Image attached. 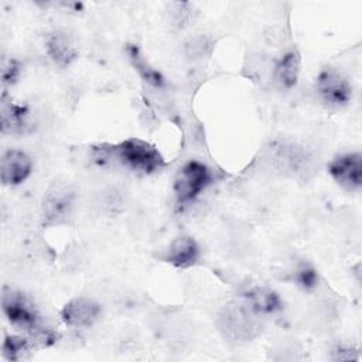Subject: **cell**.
Here are the masks:
<instances>
[{
	"label": "cell",
	"instance_id": "6da1fadb",
	"mask_svg": "<svg viewBox=\"0 0 362 362\" xmlns=\"http://www.w3.org/2000/svg\"><path fill=\"white\" fill-rule=\"evenodd\" d=\"M1 310L7 321L25 335H30L37 346H49L57 341V334L44 325L38 308L25 293L3 287Z\"/></svg>",
	"mask_w": 362,
	"mask_h": 362
},
{
	"label": "cell",
	"instance_id": "52a82bcc",
	"mask_svg": "<svg viewBox=\"0 0 362 362\" xmlns=\"http://www.w3.org/2000/svg\"><path fill=\"white\" fill-rule=\"evenodd\" d=\"M329 177L346 191H359L362 187V154L359 151L341 153L327 165Z\"/></svg>",
	"mask_w": 362,
	"mask_h": 362
},
{
	"label": "cell",
	"instance_id": "ac0fdd59",
	"mask_svg": "<svg viewBox=\"0 0 362 362\" xmlns=\"http://www.w3.org/2000/svg\"><path fill=\"white\" fill-rule=\"evenodd\" d=\"M170 13L174 24L178 27H184L189 24V21L192 20V11H191L189 3H173V10Z\"/></svg>",
	"mask_w": 362,
	"mask_h": 362
},
{
	"label": "cell",
	"instance_id": "3957f363",
	"mask_svg": "<svg viewBox=\"0 0 362 362\" xmlns=\"http://www.w3.org/2000/svg\"><path fill=\"white\" fill-rule=\"evenodd\" d=\"M218 331L233 344H245L260 335L263 324L262 317L253 313L242 300L226 303L215 318Z\"/></svg>",
	"mask_w": 362,
	"mask_h": 362
},
{
	"label": "cell",
	"instance_id": "ffe728a7",
	"mask_svg": "<svg viewBox=\"0 0 362 362\" xmlns=\"http://www.w3.org/2000/svg\"><path fill=\"white\" fill-rule=\"evenodd\" d=\"M331 352H332V355H331L332 361H355V359H359L358 351L352 346L338 345Z\"/></svg>",
	"mask_w": 362,
	"mask_h": 362
},
{
	"label": "cell",
	"instance_id": "9a60e30c",
	"mask_svg": "<svg viewBox=\"0 0 362 362\" xmlns=\"http://www.w3.org/2000/svg\"><path fill=\"white\" fill-rule=\"evenodd\" d=\"M127 57H129L130 64L133 65L134 71L139 74V76L144 82H147L148 85H151L154 88H161L164 85L163 75L156 68H153L148 61H146V58L141 54L139 47L129 45L127 47Z\"/></svg>",
	"mask_w": 362,
	"mask_h": 362
},
{
	"label": "cell",
	"instance_id": "7c38bea8",
	"mask_svg": "<svg viewBox=\"0 0 362 362\" xmlns=\"http://www.w3.org/2000/svg\"><path fill=\"white\" fill-rule=\"evenodd\" d=\"M201 256L198 242L189 235H181L174 238L161 259L177 269H187L194 266Z\"/></svg>",
	"mask_w": 362,
	"mask_h": 362
},
{
	"label": "cell",
	"instance_id": "8fae6325",
	"mask_svg": "<svg viewBox=\"0 0 362 362\" xmlns=\"http://www.w3.org/2000/svg\"><path fill=\"white\" fill-rule=\"evenodd\" d=\"M33 171L30 156L20 148H8L3 153L0 161V178L3 185H18L24 182Z\"/></svg>",
	"mask_w": 362,
	"mask_h": 362
},
{
	"label": "cell",
	"instance_id": "4fadbf2b",
	"mask_svg": "<svg viewBox=\"0 0 362 362\" xmlns=\"http://www.w3.org/2000/svg\"><path fill=\"white\" fill-rule=\"evenodd\" d=\"M242 301L259 317L273 315L283 308V300L279 293L263 286L246 288L242 293Z\"/></svg>",
	"mask_w": 362,
	"mask_h": 362
},
{
	"label": "cell",
	"instance_id": "9c48e42d",
	"mask_svg": "<svg viewBox=\"0 0 362 362\" xmlns=\"http://www.w3.org/2000/svg\"><path fill=\"white\" fill-rule=\"evenodd\" d=\"M0 126L4 134H27L33 130L30 109L16 103L6 92L0 99Z\"/></svg>",
	"mask_w": 362,
	"mask_h": 362
},
{
	"label": "cell",
	"instance_id": "30bf717a",
	"mask_svg": "<svg viewBox=\"0 0 362 362\" xmlns=\"http://www.w3.org/2000/svg\"><path fill=\"white\" fill-rule=\"evenodd\" d=\"M45 51L49 59L59 68L71 66L79 57V45L74 34L66 30H55L45 38Z\"/></svg>",
	"mask_w": 362,
	"mask_h": 362
},
{
	"label": "cell",
	"instance_id": "7a4b0ae2",
	"mask_svg": "<svg viewBox=\"0 0 362 362\" xmlns=\"http://www.w3.org/2000/svg\"><path fill=\"white\" fill-rule=\"evenodd\" d=\"M98 158L115 160L124 168L137 174H153L160 171L164 165V157L150 143L130 137L116 144H102L95 148Z\"/></svg>",
	"mask_w": 362,
	"mask_h": 362
},
{
	"label": "cell",
	"instance_id": "5b68a950",
	"mask_svg": "<svg viewBox=\"0 0 362 362\" xmlns=\"http://www.w3.org/2000/svg\"><path fill=\"white\" fill-rule=\"evenodd\" d=\"M315 92L322 105L331 109H341L352 99V85L346 75L334 66L320 71L315 78Z\"/></svg>",
	"mask_w": 362,
	"mask_h": 362
},
{
	"label": "cell",
	"instance_id": "ba28073f",
	"mask_svg": "<svg viewBox=\"0 0 362 362\" xmlns=\"http://www.w3.org/2000/svg\"><path fill=\"white\" fill-rule=\"evenodd\" d=\"M102 307L90 297H74L64 304L59 315L71 328H90L100 318Z\"/></svg>",
	"mask_w": 362,
	"mask_h": 362
},
{
	"label": "cell",
	"instance_id": "5bb4252c",
	"mask_svg": "<svg viewBox=\"0 0 362 362\" xmlns=\"http://www.w3.org/2000/svg\"><path fill=\"white\" fill-rule=\"evenodd\" d=\"M301 66V57L296 48L284 51L274 64L273 78L283 89H291L297 85Z\"/></svg>",
	"mask_w": 362,
	"mask_h": 362
},
{
	"label": "cell",
	"instance_id": "44dd1931",
	"mask_svg": "<svg viewBox=\"0 0 362 362\" xmlns=\"http://www.w3.org/2000/svg\"><path fill=\"white\" fill-rule=\"evenodd\" d=\"M202 44H206V41H205V38H202V41H201V44H198V45H202ZM197 48H199L201 51H204V48L202 47H197V45H194V49H197Z\"/></svg>",
	"mask_w": 362,
	"mask_h": 362
},
{
	"label": "cell",
	"instance_id": "e0dca14e",
	"mask_svg": "<svg viewBox=\"0 0 362 362\" xmlns=\"http://www.w3.org/2000/svg\"><path fill=\"white\" fill-rule=\"evenodd\" d=\"M291 280L301 287L303 290H313L314 287H317L318 284V273L317 270L308 264V263H301L296 267V270L293 272V277Z\"/></svg>",
	"mask_w": 362,
	"mask_h": 362
},
{
	"label": "cell",
	"instance_id": "8992f818",
	"mask_svg": "<svg viewBox=\"0 0 362 362\" xmlns=\"http://www.w3.org/2000/svg\"><path fill=\"white\" fill-rule=\"evenodd\" d=\"M75 204V191L64 181H55L42 198L41 215L47 226H55L68 219Z\"/></svg>",
	"mask_w": 362,
	"mask_h": 362
},
{
	"label": "cell",
	"instance_id": "2e32d148",
	"mask_svg": "<svg viewBox=\"0 0 362 362\" xmlns=\"http://www.w3.org/2000/svg\"><path fill=\"white\" fill-rule=\"evenodd\" d=\"M37 346L30 335H6L3 341V356L8 361L24 359Z\"/></svg>",
	"mask_w": 362,
	"mask_h": 362
},
{
	"label": "cell",
	"instance_id": "277c9868",
	"mask_svg": "<svg viewBox=\"0 0 362 362\" xmlns=\"http://www.w3.org/2000/svg\"><path fill=\"white\" fill-rule=\"evenodd\" d=\"M211 168L197 160L185 163L174 180V194L177 205L184 206L195 201L212 182Z\"/></svg>",
	"mask_w": 362,
	"mask_h": 362
},
{
	"label": "cell",
	"instance_id": "d6986e66",
	"mask_svg": "<svg viewBox=\"0 0 362 362\" xmlns=\"http://www.w3.org/2000/svg\"><path fill=\"white\" fill-rule=\"evenodd\" d=\"M20 75V65L13 58H3L1 61V82L4 85H13Z\"/></svg>",
	"mask_w": 362,
	"mask_h": 362
}]
</instances>
